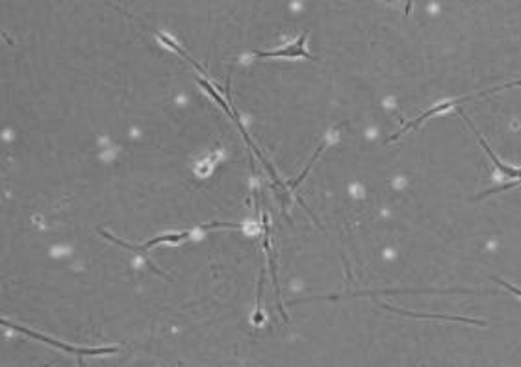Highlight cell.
Wrapping results in <instances>:
<instances>
[{
	"label": "cell",
	"instance_id": "cell-3",
	"mask_svg": "<svg viewBox=\"0 0 521 367\" xmlns=\"http://www.w3.org/2000/svg\"><path fill=\"white\" fill-rule=\"evenodd\" d=\"M100 234H102L106 239H110V241H113V243H117L119 247H125V249H128V250H147V249H152V247H156V245H160V243H171V245L180 243V241L189 238L191 230H186V232H180V234H163V236H158V238L145 241V243L139 245V247H134V245H128L127 241H121V239L113 238L111 234H108L106 230H102V228H100Z\"/></svg>",
	"mask_w": 521,
	"mask_h": 367
},
{
	"label": "cell",
	"instance_id": "cell-2",
	"mask_svg": "<svg viewBox=\"0 0 521 367\" xmlns=\"http://www.w3.org/2000/svg\"><path fill=\"white\" fill-rule=\"evenodd\" d=\"M2 323H4L6 327L15 328L17 332L28 334V336H32V338L41 339V341H45V343L52 345V347H58V349H63V350H67V352H72V354H78V356H80V354H108V352H115V350H119V347H108V349H104V347H100V349H83V347H72V345H65V343H61V341H56V339L47 338V336H43V334H38L35 330H28V328L11 325V323L6 321V319Z\"/></svg>",
	"mask_w": 521,
	"mask_h": 367
},
{
	"label": "cell",
	"instance_id": "cell-4",
	"mask_svg": "<svg viewBox=\"0 0 521 367\" xmlns=\"http://www.w3.org/2000/svg\"><path fill=\"white\" fill-rule=\"evenodd\" d=\"M306 38H308V32L303 33L299 39H295L294 43L288 44V47L269 50V52H255V54L258 58H280V56H286V58H297V56L312 58V56H308V50H306Z\"/></svg>",
	"mask_w": 521,
	"mask_h": 367
},
{
	"label": "cell",
	"instance_id": "cell-5",
	"mask_svg": "<svg viewBox=\"0 0 521 367\" xmlns=\"http://www.w3.org/2000/svg\"><path fill=\"white\" fill-rule=\"evenodd\" d=\"M460 115L464 117V119H466V122H467V124H470V128H472V130H473V133H475V138H477L479 141H481V145H483L484 152H486V154L490 156V160L494 161L495 167H497V169H499V171L503 172V174H506V177H512V178H516V180H521V169H516V167H511V165H506V163H503V161H501L499 158H497V154H495L494 150L490 149V145L486 143V139H484L483 136H481V132H477V128L473 127V122L470 121V119H467V117L464 115V113H460Z\"/></svg>",
	"mask_w": 521,
	"mask_h": 367
},
{
	"label": "cell",
	"instance_id": "cell-6",
	"mask_svg": "<svg viewBox=\"0 0 521 367\" xmlns=\"http://www.w3.org/2000/svg\"><path fill=\"white\" fill-rule=\"evenodd\" d=\"M383 308L390 311H395V313H401V316H408V317H416V319H444V321H460V323H470V325H483V321H477V319H472V317H462V316H438V313H433V316H425V313H414V311H403L397 310L394 306L388 304H380Z\"/></svg>",
	"mask_w": 521,
	"mask_h": 367
},
{
	"label": "cell",
	"instance_id": "cell-1",
	"mask_svg": "<svg viewBox=\"0 0 521 367\" xmlns=\"http://www.w3.org/2000/svg\"><path fill=\"white\" fill-rule=\"evenodd\" d=\"M512 85H521V80H516V82H511V83H505V85H499V88L486 89V91H481V93H477V95H470V97H464V99L445 100V102H440V104H436V106H434V108H431V110L423 111L422 115L417 117V119H414V121H410V122H408V124H405V127L401 128L399 132L394 133V136H390L388 141H395V139H399L401 136H403V133L410 132V130H414V128H417V127H422L423 122L427 121L428 117L438 115V113H444V111L451 110V108H455V106L462 104V102H466V100L477 99V97H484V95H494V93H497V91H503V89H506V88H512Z\"/></svg>",
	"mask_w": 521,
	"mask_h": 367
},
{
	"label": "cell",
	"instance_id": "cell-8",
	"mask_svg": "<svg viewBox=\"0 0 521 367\" xmlns=\"http://www.w3.org/2000/svg\"><path fill=\"white\" fill-rule=\"evenodd\" d=\"M495 282L499 284V286H503V288L508 289V291H512L514 295H518V297H521V289L516 288V286H512V284H508V282H503V280H499V278H495Z\"/></svg>",
	"mask_w": 521,
	"mask_h": 367
},
{
	"label": "cell",
	"instance_id": "cell-7",
	"mask_svg": "<svg viewBox=\"0 0 521 367\" xmlns=\"http://www.w3.org/2000/svg\"><path fill=\"white\" fill-rule=\"evenodd\" d=\"M325 145H327V143H325V141H323V143H321V145H319V149H317V150H316V152H314V156H312L310 163H308V165H306V167H305V171H303V174H300V177H299V178H297V180H294V182L289 184V189H291V191H294V189H297V186H299V184H300V182H303V180H305V178H306V177H308V172H310L312 165H314V161H316V160H317V156L321 154V152H323V149H325Z\"/></svg>",
	"mask_w": 521,
	"mask_h": 367
}]
</instances>
